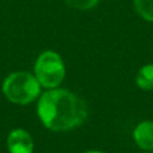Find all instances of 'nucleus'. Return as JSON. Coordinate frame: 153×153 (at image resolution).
<instances>
[{
	"label": "nucleus",
	"mask_w": 153,
	"mask_h": 153,
	"mask_svg": "<svg viewBox=\"0 0 153 153\" xmlns=\"http://www.w3.org/2000/svg\"><path fill=\"white\" fill-rule=\"evenodd\" d=\"M38 116L46 128L65 132L83 124L87 117L85 101L65 89L46 91L38 102Z\"/></svg>",
	"instance_id": "nucleus-1"
},
{
	"label": "nucleus",
	"mask_w": 153,
	"mask_h": 153,
	"mask_svg": "<svg viewBox=\"0 0 153 153\" xmlns=\"http://www.w3.org/2000/svg\"><path fill=\"white\" fill-rule=\"evenodd\" d=\"M3 93L12 103H31L40 93V83L36 76L27 71L12 73L4 79Z\"/></svg>",
	"instance_id": "nucleus-2"
},
{
	"label": "nucleus",
	"mask_w": 153,
	"mask_h": 153,
	"mask_svg": "<svg viewBox=\"0 0 153 153\" xmlns=\"http://www.w3.org/2000/svg\"><path fill=\"white\" fill-rule=\"evenodd\" d=\"M34 71L40 86L47 89H55L59 86L66 75L65 63L61 55L55 51H45L40 54L36 59Z\"/></svg>",
	"instance_id": "nucleus-3"
},
{
	"label": "nucleus",
	"mask_w": 153,
	"mask_h": 153,
	"mask_svg": "<svg viewBox=\"0 0 153 153\" xmlns=\"http://www.w3.org/2000/svg\"><path fill=\"white\" fill-rule=\"evenodd\" d=\"M134 141L141 149L151 151L153 149V122L144 121L136 126L133 132Z\"/></svg>",
	"instance_id": "nucleus-5"
},
{
	"label": "nucleus",
	"mask_w": 153,
	"mask_h": 153,
	"mask_svg": "<svg viewBox=\"0 0 153 153\" xmlns=\"http://www.w3.org/2000/svg\"><path fill=\"white\" fill-rule=\"evenodd\" d=\"M86 153H105V152H98V151H91V152H86Z\"/></svg>",
	"instance_id": "nucleus-9"
},
{
	"label": "nucleus",
	"mask_w": 153,
	"mask_h": 153,
	"mask_svg": "<svg viewBox=\"0 0 153 153\" xmlns=\"http://www.w3.org/2000/svg\"><path fill=\"white\" fill-rule=\"evenodd\" d=\"M70 7L75 8V10H81V11H86L90 8L95 7L100 3V0H65Z\"/></svg>",
	"instance_id": "nucleus-8"
},
{
	"label": "nucleus",
	"mask_w": 153,
	"mask_h": 153,
	"mask_svg": "<svg viewBox=\"0 0 153 153\" xmlns=\"http://www.w3.org/2000/svg\"><path fill=\"white\" fill-rule=\"evenodd\" d=\"M134 8L144 20L153 23V0H134Z\"/></svg>",
	"instance_id": "nucleus-7"
},
{
	"label": "nucleus",
	"mask_w": 153,
	"mask_h": 153,
	"mask_svg": "<svg viewBox=\"0 0 153 153\" xmlns=\"http://www.w3.org/2000/svg\"><path fill=\"white\" fill-rule=\"evenodd\" d=\"M137 86L143 90H153V63L143 66L136 76Z\"/></svg>",
	"instance_id": "nucleus-6"
},
{
	"label": "nucleus",
	"mask_w": 153,
	"mask_h": 153,
	"mask_svg": "<svg viewBox=\"0 0 153 153\" xmlns=\"http://www.w3.org/2000/svg\"><path fill=\"white\" fill-rule=\"evenodd\" d=\"M7 146L10 153H32L34 140L24 129H15L8 134Z\"/></svg>",
	"instance_id": "nucleus-4"
}]
</instances>
